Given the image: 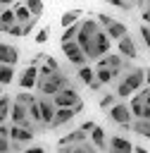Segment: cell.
Masks as SVG:
<instances>
[{
  "instance_id": "cell-1",
  "label": "cell",
  "mask_w": 150,
  "mask_h": 153,
  "mask_svg": "<svg viewBox=\"0 0 150 153\" xmlns=\"http://www.w3.org/2000/svg\"><path fill=\"white\" fill-rule=\"evenodd\" d=\"M76 43L83 48V53H86L88 60H98V62H100V60L110 53L112 38L107 36V31L100 26L98 19H83V22H81V33H79Z\"/></svg>"
},
{
  "instance_id": "cell-2",
  "label": "cell",
  "mask_w": 150,
  "mask_h": 153,
  "mask_svg": "<svg viewBox=\"0 0 150 153\" xmlns=\"http://www.w3.org/2000/svg\"><path fill=\"white\" fill-rule=\"evenodd\" d=\"M143 84H145V69H140V67H131V69L119 79L114 93H117L119 98H131V96H136V93L143 88Z\"/></svg>"
},
{
  "instance_id": "cell-3",
  "label": "cell",
  "mask_w": 150,
  "mask_h": 153,
  "mask_svg": "<svg viewBox=\"0 0 150 153\" xmlns=\"http://www.w3.org/2000/svg\"><path fill=\"white\" fill-rule=\"evenodd\" d=\"M69 86V79H67V74L64 72H52V74H48V76H40V81H38V91H40V96H45V98H55L60 91H64Z\"/></svg>"
},
{
  "instance_id": "cell-4",
  "label": "cell",
  "mask_w": 150,
  "mask_h": 153,
  "mask_svg": "<svg viewBox=\"0 0 150 153\" xmlns=\"http://www.w3.org/2000/svg\"><path fill=\"white\" fill-rule=\"evenodd\" d=\"M95 17H98L100 26L107 31V36H110L112 41H117V43H119L124 36H129V29H126V24H121V22H117V19H112L110 14H102V12H98Z\"/></svg>"
},
{
  "instance_id": "cell-5",
  "label": "cell",
  "mask_w": 150,
  "mask_h": 153,
  "mask_svg": "<svg viewBox=\"0 0 150 153\" xmlns=\"http://www.w3.org/2000/svg\"><path fill=\"white\" fill-rule=\"evenodd\" d=\"M110 120L112 122H117L119 127H124V129H131L133 127V122H136V117H133V112H131V108H129V103H117L114 108H110Z\"/></svg>"
},
{
  "instance_id": "cell-6",
  "label": "cell",
  "mask_w": 150,
  "mask_h": 153,
  "mask_svg": "<svg viewBox=\"0 0 150 153\" xmlns=\"http://www.w3.org/2000/svg\"><path fill=\"white\" fill-rule=\"evenodd\" d=\"M62 53H64V57L71 62V65H76L79 69L81 67H86L88 65V57H86V53H83V48L74 41V43H64L62 45Z\"/></svg>"
},
{
  "instance_id": "cell-7",
  "label": "cell",
  "mask_w": 150,
  "mask_h": 153,
  "mask_svg": "<svg viewBox=\"0 0 150 153\" xmlns=\"http://www.w3.org/2000/svg\"><path fill=\"white\" fill-rule=\"evenodd\" d=\"M38 81H40V69H38L36 65H29V67H26V69L19 74V79H17L19 88H24V91L38 88Z\"/></svg>"
},
{
  "instance_id": "cell-8",
  "label": "cell",
  "mask_w": 150,
  "mask_h": 153,
  "mask_svg": "<svg viewBox=\"0 0 150 153\" xmlns=\"http://www.w3.org/2000/svg\"><path fill=\"white\" fill-rule=\"evenodd\" d=\"M133 143L124 136H110L107 141V153H133Z\"/></svg>"
},
{
  "instance_id": "cell-9",
  "label": "cell",
  "mask_w": 150,
  "mask_h": 153,
  "mask_svg": "<svg viewBox=\"0 0 150 153\" xmlns=\"http://www.w3.org/2000/svg\"><path fill=\"white\" fill-rule=\"evenodd\" d=\"M38 105H40V115H43V124H50V127H52V120H55V112H57V105L52 103V98H45V96H40V98H38Z\"/></svg>"
},
{
  "instance_id": "cell-10",
  "label": "cell",
  "mask_w": 150,
  "mask_h": 153,
  "mask_svg": "<svg viewBox=\"0 0 150 153\" xmlns=\"http://www.w3.org/2000/svg\"><path fill=\"white\" fill-rule=\"evenodd\" d=\"M10 139L14 143H29V141H33V131H31V127L10 124Z\"/></svg>"
},
{
  "instance_id": "cell-11",
  "label": "cell",
  "mask_w": 150,
  "mask_h": 153,
  "mask_svg": "<svg viewBox=\"0 0 150 153\" xmlns=\"http://www.w3.org/2000/svg\"><path fill=\"white\" fill-rule=\"evenodd\" d=\"M117 50H119L121 57H129V60L138 57V45H136V41H133L131 36H124V38L117 43Z\"/></svg>"
},
{
  "instance_id": "cell-12",
  "label": "cell",
  "mask_w": 150,
  "mask_h": 153,
  "mask_svg": "<svg viewBox=\"0 0 150 153\" xmlns=\"http://www.w3.org/2000/svg\"><path fill=\"white\" fill-rule=\"evenodd\" d=\"M0 60H2V65H17L19 62V50L14 48V45H10V43H2L0 45Z\"/></svg>"
},
{
  "instance_id": "cell-13",
  "label": "cell",
  "mask_w": 150,
  "mask_h": 153,
  "mask_svg": "<svg viewBox=\"0 0 150 153\" xmlns=\"http://www.w3.org/2000/svg\"><path fill=\"white\" fill-rule=\"evenodd\" d=\"M129 108H131L133 117H136V120H140V117H143V110H145V91H138L136 96H131Z\"/></svg>"
},
{
  "instance_id": "cell-14",
  "label": "cell",
  "mask_w": 150,
  "mask_h": 153,
  "mask_svg": "<svg viewBox=\"0 0 150 153\" xmlns=\"http://www.w3.org/2000/svg\"><path fill=\"white\" fill-rule=\"evenodd\" d=\"M76 115H79V112H76V110H71V108H57L55 120H52V127H55V129H57V127H64V124H67V122H71Z\"/></svg>"
},
{
  "instance_id": "cell-15",
  "label": "cell",
  "mask_w": 150,
  "mask_h": 153,
  "mask_svg": "<svg viewBox=\"0 0 150 153\" xmlns=\"http://www.w3.org/2000/svg\"><path fill=\"white\" fill-rule=\"evenodd\" d=\"M117 69H112V67H105V65H95V76H98V81L100 84H110V81H114L117 79Z\"/></svg>"
},
{
  "instance_id": "cell-16",
  "label": "cell",
  "mask_w": 150,
  "mask_h": 153,
  "mask_svg": "<svg viewBox=\"0 0 150 153\" xmlns=\"http://www.w3.org/2000/svg\"><path fill=\"white\" fill-rule=\"evenodd\" d=\"M86 136H88V134L79 127L76 131H71V134L62 136V139H60V146H79V143H83V141H86Z\"/></svg>"
},
{
  "instance_id": "cell-17",
  "label": "cell",
  "mask_w": 150,
  "mask_h": 153,
  "mask_svg": "<svg viewBox=\"0 0 150 153\" xmlns=\"http://www.w3.org/2000/svg\"><path fill=\"white\" fill-rule=\"evenodd\" d=\"M90 143H93L98 151L107 148V134H105V129H102V127H95V129L90 131Z\"/></svg>"
},
{
  "instance_id": "cell-18",
  "label": "cell",
  "mask_w": 150,
  "mask_h": 153,
  "mask_svg": "<svg viewBox=\"0 0 150 153\" xmlns=\"http://www.w3.org/2000/svg\"><path fill=\"white\" fill-rule=\"evenodd\" d=\"M14 17H17V24H21V26L33 19V14L29 12V7H26V5H19V2L14 5Z\"/></svg>"
},
{
  "instance_id": "cell-19",
  "label": "cell",
  "mask_w": 150,
  "mask_h": 153,
  "mask_svg": "<svg viewBox=\"0 0 150 153\" xmlns=\"http://www.w3.org/2000/svg\"><path fill=\"white\" fill-rule=\"evenodd\" d=\"M79 33H81V22H79V24H74V26H69V29H64V33H62L60 43H62V45H64V43H74V41L79 38Z\"/></svg>"
},
{
  "instance_id": "cell-20",
  "label": "cell",
  "mask_w": 150,
  "mask_h": 153,
  "mask_svg": "<svg viewBox=\"0 0 150 153\" xmlns=\"http://www.w3.org/2000/svg\"><path fill=\"white\" fill-rule=\"evenodd\" d=\"M79 17H81V10H69V12H64V14H62L60 24H62L64 29H69V26L79 24Z\"/></svg>"
},
{
  "instance_id": "cell-21",
  "label": "cell",
  "mask_w": 150,
  "mask_h": 153,
  "mask_svg": "<svg viewBox=\"0 0 150 153\" xmlns=\"http://www.w3.org/2000/svg\"><path fill=\"white\" fill-rule=\"evenodd\" d=\"M95 79H98V76H95V67H88V65H86V67H81V69H79V81H81V84L90 86Z\"/></svg>"
},
{
  "instance_id": "cell-22",
  "label": "cell",
  "mask_w": 150,
  "mask_h": 153,
  "mask_svg": "<svg viewBox=\"0 0 150 153\" xmlns=\"http://www.w3.org/2000/svg\"><path fill=\"white\" fill-rule=\"evenodd\" d=\"M131 131H136L143 139H150V120H136L133 127H131Z\"/></svg>"
},
{
  "instance_id": "cell-23",
  "label": "cell",
  "mask_w": 150,
  "mask_h": 153,
  "mask_svg": "<svg viewBox=\"0 0 150 153\" xmlns=\"http://www.w3.org/2000/svg\"><path fill=\"white\" fill-rule=\"evenodd\" d=\"M12 24H17L14 7H5V10H2V17H0V26H2V31H5V29H10Z\"/></svg>"
},
{
  "instance_id": "cell-24",
  "label": "cell",
  "mask_w": 150,
  "mask_h": 153,
  "mask_svg": "<svg viewBox=\"0 0 150 153\" xmlns=\"http://www.w3.org/2000/svg\"><path fill=\"white\" fill-rule=\"evenodd\" d=\"M14 81V67L12 65H2L0 67V84L2 86H10Z\"/></svg>"
},
{
  "instance_id": "cell-25",
  "label": "cell",
  "mask_w": 150,
  "mask_h": 153,
  "mask_svg": "<svg viewBox=\"0 0 150 153\" xmlns=\"http://www.w3.org/2000/svg\"><path fill=\"white\" fill-rule=\"evenodd\" d=\"M12 105H14V103L10 100V96H7V93H2V96H0V120H2V122L10 117V112H12Z\"/></svg>"
},
{
  "instance_id": "cell-26",
  "label": "cell",
  "mask_w": 150,
  "mask_h": 153,
  "mask_svg": "<svg viewBox=\"0 0 150 153\" xmlns=\"http://www.w3.org/2000/svg\"><path fill=\"white\" fill-rule=\"evenodd\" d=\"M26 7H29V12L36 17V19H40L43 17V10H45V5H43V0H26L24 2Z\"/></svg>"
},
{
  "instance_id": "cell-27",
  "label": "cell",
  "mask_w": 150,
  "mask_h": 153,
  "mask_svg": "<svg viewBox=\"0 0 150 153\" xmlns=\"http://www.w3.org/2000/svg\"><path fill=\"white\" fill-rule=\"evenodd\" d=\"M29 117H31L33 124H43V115H40V105H38V100H36L33 105H29Z\"/></svg>"
},
{
  "instance_id": "cell-28",
  "label": "cell",
  "mask_w": 150,
  "mask_h": 153,
  "mask_svg": "<svg viewBox=\"0 0 150 153\" xmlns=\"http://www.w3.org/2000/svg\"><path fill=\"white\" fill-rule=\"evenodd\" d=\"M117 98H119L117 93H105V96L100 98V108H102V110H110V108H114V105H117Z\"/></svg>"
},
{
  "instance_id": "cell-29",
  "label": "cell",
  "mask_w": 150,
  "mask_h": 153,
  "mask_svg": "<svg viewBox=\"0 0 150 153\" xmlns=\"http://www.w3.org/2000/svg\"><path fill=\"white\" fill-rule=\"evenodd\" d=\"M71 153H98V148L90 143V141H83L79 146H71Z\"/></svg>"
},
{
  "instance_id": "cell-30",
  "label": "cell",
  "mask_w": 150,
  "mask_h": 153,
  "mask_svg": "<svg viewBox=\"0 0 150 153\" xmlns=\"http://www.w3.org/2000/svg\"><path fill=\"white\" fill-rule=\"evenodd\" d=\"M14 100H17V103H21V105H26V108H29V105H33V103H36V100H38V98H33V96H31V93H19V96H17V98H14Z\"/></svg>"
},
{
  "instance_id": "cell-31",
  "label": "cell",
  "mask_w": 150,
  "mask_h": 153,
  "mask_svg": "<svg viewBox=\"0 0 150 153\" xmlns=\"http://www.w3.org/2000/svg\"><path fill=\"white\" fill-rule=\"evenodd\" d=\"M138 33H140V38H143V43H145V48L150 50V26H148V24H140V29H138Z\"/></svg>"
},
{
  "instance_id": "cell-32",
  "label": "cell",
  "mask_w": 150,
  "mask_h": 153,
  "mask_svg": "<svg viewBox=\"0 0 150 153\" xmlns=\"http://www.w3.org/2000/svg\"><path fill=\"white\" fill-rule=\"evenodd\" d=\"M12 148H14L12 139H10V136H0V153H10Z\"/></svg>"
},
{
  "instance_id": "cell-33",
  "label": "cell",
  "mask_w": 150,
  "mask_h": 153,
  "mask_svg": "<svg viewBox=\"0 0 150 153\" xmlns=\"http://www.w3.org/2000/svg\"><path fill=\"white\" fill-rule=\"evenodd\" d=\"M2 33H7V36H24V26H21V24H12V26L5 29Z\"/></svg>"
},
{
  "instance_id": "cell-34",
  "label": "cell",
  "mask_w": 150,
  "mask_h": 153,
  "mask_svg": "<svg viewBox=\"0 0 150 153\" xmlns=\"http://www.w3.org/2000/svg\"><path fill=\"white\" fill-rule=\"evenodd\" d=\"M105 2H110V5H114V7H119V10H124V12H129V10L133 7L129 0H105Z\"/></svg>"
},
{
  "instance_id": "cell-35",
  "label": "cell",
  "mask_w": 150,
  "mask_h": 153,
  "mask_svg": "<svg viewBox=\"0 0 150 153\" xmlns=\"http://www.w3.org/2000/svg\"><path fill=\"white\" fill-rule=\"evenodd\" d=\"M48 36H50V29H45V26H43V29H38V33L33 36V41H36V43H45V41H48Z\"/></svg>"
},
{
  "instance_id": "cell-36",
  "label": "cell",
  "mask_w": 150,
  "mask_h": 153,
  "mask_svg": "<svg viewBox=\"0 0 150 153\" xmlns=\"http://www.w3.org/2000/svg\"><path fill=\"white\" fill-rule=\"evenodd\" d=\"M21 153H48V148H45V146H40V143H36V146H29V148H24Z\"/></svg>"
},
{
  "instance_id": "cell-37",
  "label": "cell",
  "mask_w": 150,
  "mask_h": 153,
  "mask_svg": "<svg viewBox=\"0 0 150 153\" xmlns=\"http://www.w3.org/2000/svg\"><path fill=\"white\" fill-rule=\"evenodd\" d=\"M45 65H48L52 72H62V69H60V65H57V60H55V57H50V55H45Z\"/></svg>"
},
{
  "instance_id": "cell-38",
  "label": "cell",
  "mask_w": 150,
  "mask_h": 153,
  "mask_svg": "<svg viewBox=\"0 0 150 153\" xmlns=\"http://www.w3.org/2000/svg\"><path fill=\"white\" fill-rule=\"evenodd\" d=\"M36 22H38V19H36V17H33V19H31V22H26V24H24V36H29V33H31V31H33V26H36Z\"/></svg>"
},
{
  "instance_id": "cell-39",
  "label": "cell",
  "mask_w": 150,
  "mask_h": 153,
  "mask_svg": "<svg viewBox=\"0 0 150 153\" xmlns=\"http://www.w3.org/2000/svg\"><path fill=\"white\" fill-rule=\"evenodd\" d=\"M95 127H98V124H95V122H83V124H81V129H83V131H86V134H90V131H93V129H95Z\"/></svg>"
},
{
  "instance_id": "cell-40",
  "label": "cell",
  "mask_w": 150,
  "mask_h": 153,
  "mask_svg": "<svg viewBox=\"0 0 150 153\" xmlns=\"http://www.w3.org/2000/svg\"><path fill=\"white\" fill-rule=\"evenodd\" d=\"M138 2V7H140V12H145L148 7H150V0H136Z\"/></svg>"
},
{
  "instance_id": "cell-41",
  "label": "cell",
  "mask_w": 150,
  "mask_h": 153,
  "mask_svg": "<svg viewBox=\"0 0 150 153\" xmlns=\"http://www.w3.org/2000/svg\"><path fill=\"white\" fill-rule=\"evenodd\" d=\"M140 17H143V24H148V26H150V7H148L145 12H140Z\"/></svg>"
},
{
  "instance_id": "cell-42",
  "label": "cell",
  "mask_w": 150,
  "mask_h": 153,
  "mask_svg": "<svg viewBox=\"0 0 150 153\" xmlns=\"http://www.w3.org/2000/svg\"><path fill=\"white\" fill-rule=\"evenodd\" d=\"M100 86H102V84H100V81H98V79H95V81H93V84H90V86H88V88H90V91H100Z\"/></svg>"
},
{
  "instance_id": "cell-43",
  "label": "cell",
  "mask_w": 150,
  "mask_h": 153,
  "mask_svg": "<svg viewBox=\"0 0 150 153\" xmlns=\"http://www.w3.org/2000/svg\"><path fill=\"white\" fill-rule=\"evenodd\" d=\"M2 2V7H14L17 5V0H0Z\"/></svg>"
},
{
  "instance_id": "cell-44",
  "label": "cell",
  "mask_w": 150,
  "mask_h": 153,
  "mask_svg": "<svg viewBox=\"0 0 150 153\" xmlns=\"http://www.w3.org/2000/svg\"><path fill=\"white\" fill-rule=\"evenodd\" d=\"M57 153H71V146H60Z\"/></svg>"
},
{
  "instance_id": "cell-45",
  "label": "cell",
  "mask_w": 150,
  "mask_h": 153,
  "mask_svg": "<svg viewBox=\"0 0 150 153\" xmlns=\"http://www.w3.org/2000/svg\"><path fill=\"white\" fill-rule=\"evenodd\" d=\"M133 153H150V151H148V148H143V146H136V148H133Z\"/></svg>"
},
{
  "instance_id": "cell-46",
  "label": "cell",
  "mask_w": 150,
  "mask_h": 153,
  "mask_svg": "<svg viewBox=\"0 0 150 153\" xmlns=\"http://www.w3.org/2000/svg\"><path fill=\"white\" fill-rule=\"evenodd\" d=\"M143 91H145V105L150 108V88H143Z\"/></svg>"
},
{
  "instance_id": "cell-47",
  "label": "cell",
  "mask_w": 150,
  "mask_h": 153,
  "mask_svg": "<svg viewBox=\"0 0 150 153\" xmlns=\"http://www.w3.org/2000/svg\"><path fill=\"white\" fill-rule=\"evenodd\" d=\"M145 81H148V88H150V67L145 69Z\"/></svg>"
},
{
  "instance_id": "cell-48",
  "label": "cell",
  "mask_w": 150,
  "mask_h": 153,
  "mask_svg": "<svg viewBox=\"0 0 150 153\" xmlns=\"http://www.w3.org/2000/svg\"><path fill=\"white\" fill-rule=\"evenodd\" d=\"M129 2H131V0H129Z\"/></svg>"
}]
</instances>
